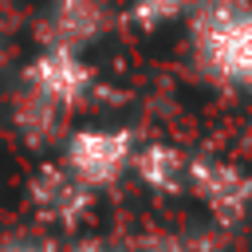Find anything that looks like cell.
<instances>
[{"label":"cell","mask_w":252,"mask_h":252,"mask_svg":"<svg viewBox=\"0 0 252 252\" xmlns=\"http://www.w3.org/2000/svg\"><path fill=\"white\" fill-rule=\"evenodd\" d=\"M0 252H51V244L39 236H28V232H12L0 240Z\"/></svg>","instance_id":"7c38bea8"},{"label":"cell","mask_w":252,"mask_h":252,"mask_svg":"<svg viewBox=\"0 0 252 252\" xmlns=\"http://www.w3.org/2000/svg\"><path fill=\"white\" fill-rule=\"evenodd\" d=\"M240 161L244 165H252V118L244 122V130H240Z\"/></svg>","instance_id":"4fadbf2b"},{"label":"cell","mask_w":252,"mask_h":252,"mask_svg":"<svg viewBox=\"0 0 252 252\" xmlns=\"http://www.w3.org/2000/svg\"><path fill=\"white\" fill-rule=\"evenodd\" d=\"M193 0H126L122 20L138 32H165L173 24H185Z\"/></svg>","instance_id":"9c48e42d"},{"label":"cell","mask_w":252,"mask_h":252,"mask_svg":"<svg viewBox=\"0 0 252 252\" xmlns=\"http://www.w3.org/2000/svg\"><path fill=\"white\" fill-rule=\"evenodd\" d=\"M185 197L197 201L209 224L240 228L252 217V165L217 150H189Z\"/></svg>","instance_id":"277c9868"},{"label":"cell","mask_w":252,"mask_h":252,"mask_svg":"<svg viewBox=\"0 0 252 252\" xmlns=\"http://www.w3.org/2000/svg\"><path fill=\"white\" fill-rule=\"evenodd\" d=\"M118 248V244H114ZM118 252H193L189 244V232H173V228H150V232H138L126 248Z\"/></svg>","instance_id":"30bf717a"},{"label":"cell","mask_w":252,"mask_h":252,"mask_svg":"<svg viewBox=\"0 0 252 252\" xmlns=\"http://www.w3.org/2000/svg\"><path fill=\"white\" fill-rule=\"evenodd\" d=\"M138 146V130L126 122H83L67 126L59 138V161L94 193H106L130 177V158Z\"/></svg>","instance_id":"3957f363"},{"label":"cell","mask_w":252,"mask_h":252,"mask_svg":"<svg viewBox=\"0 0 252 252\" xmlns=\"http://www.w3.org/2000/svg\"><path fill=\"white\" fill-rule=\"evenodd\" d=\"M8 126H12V134H16L28 150H51V146H59V138L67 134L71 118L12 83V91H8Z\"/></svg>","instance_id":"ba28073f"},{"label":"cell","mask_w":252,"mask_h":252,"mask_svg":"<svg viewBox=\"0 0 252 252\" xmlns=\"http://www.w3.org/2000/svg\"><path fill=\"white\" fill-rule=\"evenodd\" d=\"M12 51V32H8V24L0 20V63H4V55Z\"/></svg>","instance_id":"5bb4252c"},{"label":"cell","mask_w":252,"mask_h":252,"mask_svg":"<svg viewBox=\"0 0 252 252\" xmlns=\"http://www.w3.org/2000/svg\"><path fill=\"white\" fill-rule=\"evenodd\" d=\"M114 20H118V12L110 0H43L39 20H35V39L91 51L94 43H102L110 35Z\"/></svg>","instance_id":"8992f818"},{"label":"cell","mask_w":252,"mask_h":252,"mask_svg":"<svg viewBox=\"0 0 252 252\" xmlns=\"http://www.w3.org/2000/svg\"><path fill=\"white\" fill-rule=\"evenodd\" d=\"M24 201H28V213L43 228H51L59 236H75L91 224L98 193L91 185H83L59 158H47L24 181Z\"/></svg>","instance_id":"5b68a950"},{"label":"cell","mask_w":252,"mask_h":252,"mask_svg":"<svg viewBox=\"0 0 252 252\" xmlns=\"http://www.w3.org/2000/svg\"><path fill=\"white\" fill-rule=\"evenodd\" d=\"M59 252H118L110 240H102V236H91V232H75Z\"/></svg>","instance_id":"8fae6325"},{"label":"cell","mask_w":252,"mask_h":252,"mask_svg":"<svg viewBox=\"0 0 252 252\" xmlns=\"http://www.w3.org/2000/svg\"><path fill=\"white\" fill-rule=\"evenodd\" d=\"M16 87H24L28 94L43 98L47 106H55L59 114L75 118L87 106L98 102L102 91V75L98 67L87 59V51L75 47H59V43H39L16 71Z\"/></svg>","instance_id":"7a4b0ae2"},{"label":"cell","mask_w":252,"mask_h":252,"mask_svg":"<svg viewBox=\"0 0 252 252\" xmlns=\"http://www.w3.org/2000/svg\"><path fill=\"white\" fill-rule=\"evenodd\" d=\"M189 47L197 71L232 94H252V0H193Z\"/></svg>","instance_id":"6da1fadb"},{"label":"cell","mask_w":252,"mask_h":252,"mask_svg":"<svg viewBox=\"0 0 252 252\" xmlns=\"http://www.w3.org/2000/svg\"><path fill=\"white\" fill-rule=\"evenodd\" d=\"M185 165H189V150L169 142V138H138L134 158H130V177L158 201H173L185 197Z\"/></svg>","instance_id":"52a82bcc"}]
</instances>
